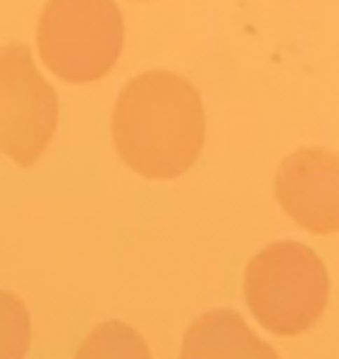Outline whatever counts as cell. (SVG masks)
Listing matches in <instances>:
<instances>
[{
  "label": "cell",
  "mask_w": 339,
  "mask_h": 359,
  "mask_svg": "<svg viewBox=\"0 0 339 359\" xmlns=\"http://www.w3.org/2000/svg\"><path fill=\"white\" fill-rule=\"evenodd\" d=\"M112 143L118 157L148 180L185 174L205 146L199 90L171 70L134 76L115 101Z\"/></svg>",
  "instance_id": "1"
},
{
  "label": "cell",
  "mask_w": 339,
  "mask_h": 359,
  "mask_svg": "<svg viewBox=\"0 0 339 359\" xmlns=\"http://www.w3.org/2000/svg\"><path fill=\"white\" fill-rule=\"evenodd\" d=\"M328 269L322 258L300 241H277L249 258L244 272V297L255 320L277 334L308 331L328 303Z\"/></svg>",
  "instance_id": "2"
},
{
  "label": "cell",
  "mask_w": 339,
  "mask_h": 359,
  "mask_svg": "<svg viewBox=\"0 0 339 359\" xmlns=\"http://www.w3.org/2000/svg\"><path fill=\"white\" fill-rule=\"evenodd\" d=\"M36 48L59 79L90 84L104 79L123 50V17L115 0H48Z\"/></svg>",
  "instance_id": "3"
},
{
  "label": "cell",
  "mask_w": 339,
  "mask_h": 359,
  "mask_svg": "<svg viewBox=\"0 0 339 359\" xmlns=\"http://www.w3.org/2000/svg\"><path fill=\"white\" fill-rule=\"evenodd\" d=\"M59 123L56 90L20 42L0 48V149L22 168L34 165Z\"/></svg>",
  "instance_id": "4"
},
{
  "label": "cell",
  "mask_w": 339,
  "mask_h": 359,
  "mask_svg": "<svg viewBox=\"0 0 339 359\" xmlns=\"http://www.w3.org/2000/svg\"><path fill=\"white\" fill-rule=\"evenodd\" d=\"M275 196L303 230L328 236L339 230V154L322 146L291 151L275 174Z\"/></svg>",
  "instance_id": "5"
},
{
  "label": "cell",
  "mask_w": 339,
  "mask_h": 359,
  "mask_svg": "<svg viewBox=\"0 0 339 359\" xmlns=\"http://www.w3.org/2000/svg\"><path fill=\"white\" fill-rule=\"evenodd\" d=\"M179 359H277L233 309H213L196 317L185 337Z\"/></svg>",
  "instance_id": "6"
},
{
  "label": "cell",
  "mask_w": 339,
  "mask_h": 359,
  "mask_svg": "<svg viewBox=\"0 0 339 359\" xmlns=\"http://www.w3.org/2000/svg\"><path fill=\"white\" fill-rule=\"evenodd\" d=\"M73 359H151L146 339L120 320H106L92 328Z\"/></svg>",
  "instance_id": "7"
},
{
  "label": "cell",
  "mask_w": 339,
  "mask_h": 359,
  "mask_svg": "<svg viewBox=\"0 0 339 359\" xmlns=\"http://www.w3.org/2000/svg\"><path fill=\"white\" fill-rule=\"evenodd\" d=\"M31 345V317L14 292L0 289V359H25Z\"/></svg>",
  "instance_id": "8"
}]
</instances>
